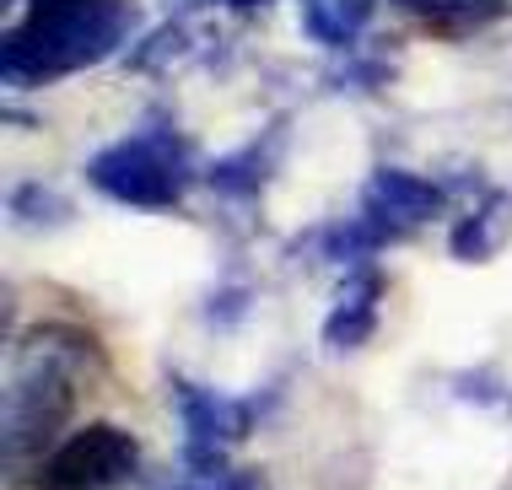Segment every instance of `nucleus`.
I'll return each mask as SVG.
<instances>
[{
  "label": "nucleus",
  "instance_id": "obj_1",
  "mask_svg": "<svg viewBox=\"0 0 512 490\" xmlns=\"http://www.w3.org/2000/svg\"><path fill=\"white\" fill-rule=\"evenodd\" d=\"M135 469V442L119 426H92L44 464L38 490H114Z\"/></svg>",
  "mask_w": 512,
  "mask_h": 490
}]
</instances>
